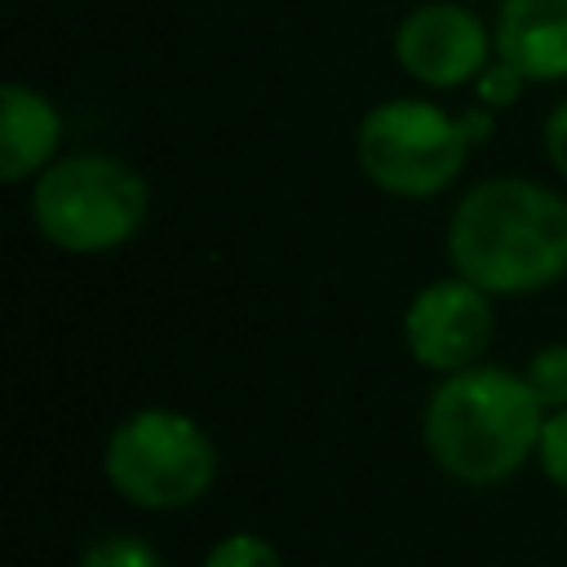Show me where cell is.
<instances>
[{"label": "cell", "instance_id": "6da1fadb", "mask_svg": "<svg viewBox=\"0 0 567 567\" xmlns=\"http://www.w3.org/2000/svg\"><path fill=\"white\" fill-rule=\"evenodd\" d=\"M447 261L492 297H523L567 275V199L505 173L474 182L447 221Z\"/></svg>", "mask_w": 567, "mask_h": 567}, {"label": "cell", "instance_id": "7a4b0ae2", "mask_svg": "<svg viewBox=\"0 0 567 567\" xmlns=\"http://www.w3.org/2000/svg\"><path fill=\"white\" fill-rule=\"evenodd\" d=\"M545 408L523 372L474 363L443 377L421 416V434L439 470L465 487H492L518 474L540 443Z\"/></svg>", "mask_w": 567, "mask_h": 567}, {"label": "cell", "instance_id": "3957f363", "mask_svg": "<svg viewBox=\"0 0 567 567\" xmlns=\"http://www.w3.org/2000/svg\"><path fill=\"white\" fill-rule=\"evenodd\" d=\"M151 213L146 177L102 151H80L53 159L31 186L35 230L75 257L124 248Z\"/></svg>", "mask_w": 567, "mask_h": 567}, {"label": "cell", "instance_id": "277c9868", "mask_svg": "<svg viewBox=\"0 0 567 567\" xmlns=\"http://www.w3.org/2000/svg\"><path fill=\"white\" fill-rule=\"evenodd\" d=\"M106 483L137 509H186L217 478L208 430L173 408L128 412L102 447Z\"/></svg>", "mask_w": 567, "mask_h": 567}, {"label": "cell", "instance_id": "5b68a950", "mask_svg": "<svg viewBox=\"0 0 567 567\" xmlns=\"http://www.w3.org/2000/svg\"><path fill=\"white\" fill-rule=\"evenodd\" d=\"M470 146L461 115L425 97H385L354 128L363 177L394 199H430L447 190L461 177Z\"/></svg>", "mask_w": 567, "mask_h": 567}, {"label": "cell", "instance_id": "8992f818", "mask_svg": "<svg viewBox=\"0 0 567 567\" xmlns=\"http://www.w3.org/2000/svg\"><path fill=\"white\" fill-rule=\"evenodd\" d=\"M492 337H496L492 292H483L461 275L434 279L408 301L403 341H408V354L430 372L452 377L474 368L487 354Z\"/></svg>", "mask_w": 567, "mask_h": 567}, {"label": "cell", "instance_id": "52a82bcc", "mask_svg": "<svg viewBox=\"0 0 567 567\" xmlns=\"http://www.w3.org/2000/svg\"><path fill=\"white\" fill-rule=\"evenodd\" d=\"M496 44L492 31L478 22L474 9L456 0H425L403 13L394 31L399 66L425 89H461L474 84L478 71L492 62Z\"/></svg>", "mask_w": 567, "mask_h": 567}, {"label": "cell", "instance_id": "ba28073f", "mask_svg": "<svg viewBox=\"0 0 567 567\" xmlns=\"http://www.w3.org/2000/svg\"><path fill=\"white\" fill-rule=\"evenodd\" d=\"M492 44L527 84L567 80V0H501Z\"/></svg>", "mask_w": 567, "mask_h": 567}, {"label": "cell", "instance_id": "9c48e42d", "mask_svg": "<svg viewBox=\"0 0 567 567\" xmlns=\"http://www.w3.org/2000/svg\"><path fill=\"white\" fill-rule=\"evenodd\" d=\"M62 146V111L31 84L9 80L0 89V177H40Z\"/></svg>", "mask_w": 567, "mask_h": 567}, {"label": "cell", "instance_id": "30bf717a", "mask_svg": "<svg viewBox=\"0 0 567 567\" xmlns=\"http://www.w3.org/2000/svg\"><path fill=\"white\" fill-rule=\"evenodd\" d=\"M523 377H527V385H532V394L540 399L545 412L567 408V341L540 346V350L527 359Z\"/></svg>", "mask_w": 567, "mask_h": 567}, {"label": "cell", "instance_id": "8fae6325", "mask_svg": "<svg viewBox=\"0 0 567 567\" xmlns=\"http://www.w3.org/2000/svg\"><path fill=\"white\" fill-rule=\"evenodd\" d=\"M199 567H284V558H279L275 540H266L257 532H230L204 554Z\"/></svg>", "mask_w": 567, "mask_h": 567}, {"label": "cell", "instance_id": "7c38bea8", "mask_svg": "<svg viewBox=\"0 0 567 567\" xmlns=\"http://www.w3.org/2000/svg\"><path fill=\"white\" fill-rule=\"evenodd\" d=\"M75 567H164V563H159V554H155L151 540L120 532V536H102V540H93V545L80 554Z\"/></svg>", "mask_w": 567, "mask_h": 567}, {"label": "cell", "instance_id": "4fadbf2b", "mask_svg": "<svg viewBox=\"0 0 567 567\" xmlns=\"http://www.w3.org/2000/svg\"><path fill=\"white\" fill-rule=\"evenodd\" d=\"M536 461H540L545 478H549L554 487H563V492H567V408L545 412L540 443H536Z\"/></svg>", "mask_w": 567, "mask_h": 567}, {"label": "cell", "instance_id": "5bb4252c", "mask_svg": "<svg viewBox=\"0 0 567 567\" xmlns=\"http://www.w3.org/2000/svg\"><path fill=\"white\" fill-rule=\"evenodd\" d=\"M523 75L509 66V62H501V58H492L483 71H478V80H474V93L483 97V106L487 111H501V106H509V102H518V93H523Z\"/></svg>", "mask_w": 567, "mask_h": 567}, {"label": "cell", "instance_id": "9a60e30c", "mask_svg": "<svg viewBox=\"0 0 567 567\" xmlns=\"http://www.w3.org/2000/svg\"><path fill=\"white\" fill-rule=\"evenodd\" d=\"M545 155L558 168V177H567V102H558L545 115Z\"/></svg>", "mask_w": 567, "mask_h": 567}]
</instances>
